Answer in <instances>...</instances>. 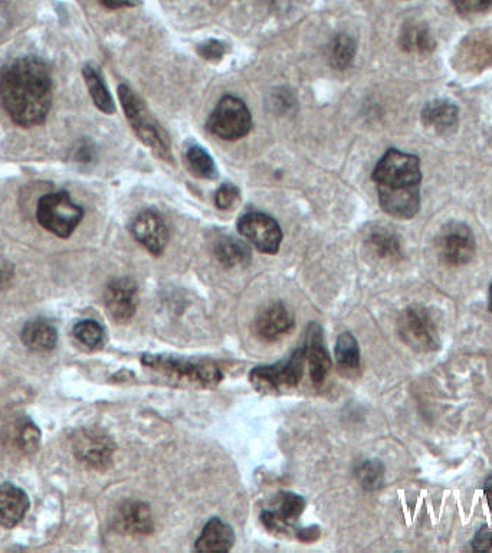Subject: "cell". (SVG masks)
<instances>
[{"mask_svg": "<svg viewBox=\"0 0 492 553\" xmlns=\"http://www.w3.org/2000/svg\"><path fill=\"white\" fill-rule=\"evenodd\" d=\"M118 97H120L121 106H123L131 129L137 134L140 142L149 146L163 159H170L169 142L164 137L163 130L160 129L153 114L144 106L143 101L134 94L130 87L124 84L118 87Z\"/></svg>", "mask_w": 492, "mask_h": 553, "instance_id": "4", "label": "cell"}, {"mask_svg": "<svg viewBox=\"0 0 492 553\" xmlns=\"http://www.w3.org/2000/svg\"><path fill=\"white\" fill-rule=\"evenodd\" d=\"M439 255L449 265H464L475 254V238L471 229L464 224L446 225L438 241Z\"/></svg>", "mask_w": 492, "mask_h": 553, "instance_id": "11", "label": "cell"}, {"mask_svg": "<svg viewBox=\"0 0 492 553\" xmlns=\"http://www.w3.org/2000/svg\"><path fill=\"white\" fill-rule=\"evenodd\" d=\"M82 75H84L85 84H87L88 91L93 97L95 106L103 113H116V104H114L113 97H111L110 91H108L107 85L104 83L101 74L98 73L97 68L87 65L82 70Z\"/></svg>", "mask_w": 492, "mask_h": 553, "instance_id": "24", "label": "cell"}, {"mask_svg": "<svg viewBox=\"0 0 492 553\" xmlns=\"http://www.w3.org/2000/svg\"><path fill=\"white\" fill-rule=\"evenodd\" d=\"M238 231L245 241L264 254H277L282 242L280 224L270 215L249 212L238 222Z\"/></svg>", "mask_w": 492, "mask_h": 553, "instance_id": "9", "label": "cell"}, {"mask_svg": "<svg viewBox=\"0 0 492 553\" xmlns=\"http://www.w3.org/2000/svg\"><path fill=\"white\" fill-rule=\"evenodd\" d=\"M36 218L41 227L51 234L70 238L84 218V209L74 204L68 192L48 193L39 199Z\"/></svg>", "mask_w": 492, "mask_h": 553, "instance_id": "5", "label": "cell"}, {"mask_svg": "<svg viewBox=\"0 0 492 553\" xmlns=\"http://www.w3.org/2000/svg\"><path fill=\"white\" fill-rule=\"evenodd\" d=\"M271 106L277 110V113H287V111L293 110L295 106L294 96L290 91L281 88V90L275 91V93L272 94Z\"/></svg>", "mask_w": 492, "mask_h": 553, "instance_id": "35", "label": "cell"}, {"mask_svg": "<svg viewBox=\"0 0 492 553\" xmlns=\"http://www.w3.org/2000/svg\"><path fill=\"white\" fill-rule=\"evenodd\" d=\"M239 201V189L231 183H225L215 195V204L222 211H228Z\"/></svg>", "mask_w": 492, "mask_h": 553, "instance_id": "31", "label": "cell"}, {"mask_svg": "<svg viewBox=\"0 0 492 553\" xmlns=\"http://www.w3.org/2000/svg\"><path fill=\"white\" fill-rule=\"evenodd\" d=\"M472 549L478 552H492V528L484 526L475 535L474 541H472Z\"/></svg>", "mask_w": 492, "mask_h": 553, "instance_id": "36", "label": "cell"}, {"mask_svg": "<svg viewBox=\"0 0 492 553\" xmlns=\"http://www.w3.org/2000/svg\"><path fill=\"white\" fill-rule=\"evenodd\" d=\"M484 494L487 497L488 506H490L492 512V477L485 481L484 484Z\"/></svg>", "mask_w": 492, "mask_h": 553, "instance_id": "39", "label": "cell"}, {"mask_svg": "<svg viewBox=\"0 0 492 553\" xmlns=\"http://www.w3.org/2000/svg\"><path fill=\"white\" fill-rule=\"evenodd\" d=\"M379 204L390 217L410 219L421 209V160L389 149L373 170Z\"/></svg>", "mask_w": 492, "mask_h": 553, "instance_id": "2", "label": "cell"}, {"mask_svg": "<svg viewBox=\"0 0 492 553\" xmlns=\"http://www.w3.org/2000/svg\"><path fill=\"white\" fill-rule=\"evenodd\" d=\"M455 8L464 15L485 12L492 6V0H454Z\"/></svg>", "mask_w": 492, "mask_h": 553, "instance_id": "34", "label": "cell"}, {"mask_svg": "<svg viewBox=\"0 0 492 553\" xmlns=\"http://www.w3.org/2000/svg\"><path fill=\"white\" fill-rule=\"evenodd\" d=\"M235 543V533L231 526L226 525L218 517H213L206 523L196 541V551L229 552Z\"/></svg>", "mask_w": 492, "mask_h": 553, "instance_id": "20", "label": "cell"}, {"mask_svg": "<svg viewBox=\"0 0 492 553\" xmlns=\"http://www.w3.org/2000/svg\"><path fill=\"white\" fill-rule=\"evenodd\" d=\"M399 335L416 352H434L441 345L434 319L421 306H410L402 313Z\"/></svg>", "mask_w": 492, "mask_h": 553, "instance_id": "8", "label": "cell"}, {"mask_svg": "<svg viewBox=\"0 0 492 553\" xmlns=\"http://www.w3.org/2000/svg\"><path fill=\"white\" fill-rule=\"evenodd\" d=\"M12 276V265L8 261L0 258V283L5 280H9V277Z\"/></svg>", "mask_w": 492, "mask_h": 553, "instance_id": "38", "label": "cell"}, {"mask_svg": "<svg viewBox=\"0 0 492 553\" xmlns=\"http://www.w3.org/2000/svg\"><path fill=\"white\" fill-rule=\"evenodd\" d=\"M104 303L110 316L118 323L129 322L139 304V289L131 278L111 281L104 294Z\"/></svg>", "mask_w": 492, "mask_h": 553, "instance_id": "12", "label": "cell"}, {"mask_svg": "<svg viewBox=\"0 0 492 553\" xmlns=\"http://www.w3.org/2000/svg\"><path fill=\"white\" fill-rule=\"evenodd\" d=\"M144 366L163 375L175 385L196 386V388H215L221 384L223 373L218 363L206 359L179 358L169 355H144Z\"/></svg>", "mask_w": 492, "mask_h": 553, "instance_id": "3", "label": "cell"}, {"mask_svg": "<svg viewBox=\"0 0 492 553\" xmlns=\"http://www.w3.org/2000/svg\"><path fill=\"white\" fill-rule=\"evenodd\" d=\"M213 253H215L219 263L228 268L236 267V265H246L251 261L249 245L244 241L229 237V235H223L215 242Z\"/></svg>", "mask_w": 492, "mask_h": 553, "instance_id": "22", "label": "cell"}, {"mask_svg": "<svg viewBox=\"0 0 492 553\" xmlns=\"http://www.w3.org/2000/svg\"><path fill=\"white\" fill-rule=\"evenodd\" d=\"M255 333L265 342H277L282 336L291 332L294 317L281 301L267 304L255 317Z\"/></svg>", "mask_w": 492, "mask_h": 553, "instance_id": "15", "label": "cell"}, {"mask_svg": "<svg viewBox=\"0 0 492 553\" xmlns=\"http://www.w3.org/2000/svg\"><path fill=\"white\" fill-rule=\"evenodd\" d=\"M337 365L343 375L353 376L360 369V349L356 337L350 332L341 333L336 345Z\"/></svg>", "mask_w": 492, "mask_h": 553, "instance_id": "23", "label": "cell"}, {"mask_svg": "<svg viewBox=\"0 0 492 553\" xmlns=\"http://www.w3.org/2000/svg\"><path fill=\"white\" fill-rule=\"evenodd\" d=\"M101 5L108 9L133 8L140 3V0H100Z\"/></svg>", "mask_w": 492, "mask_h": 553, "instance_id": "37", "label": "cell"}, {"mask_svg": "<svg viewBox=\"0 0 492 553\" xmlns=\"http://www.w3.org/2000/svg\"><path fill=\"white\" fill-rule=\"evenodd\" d=\"M357 44L349 35L341 34L331 41L328 47V60L334 70L344 71L356 58Z\"/></svg>", "mask_w": 492, "mask_h": 553, "instance_id": "26", "label": "cell"}, {"mask_svg": "<svg viewBox=\"0 0 492 553\" xmlns=\"http://www.w3.org/2000/svg\"><path fill=\"white\" fill-rule=\"evenodd\" d=\"M305 500L294 493H281L275 502L274 510H265L261 515L262 523L271 532L284 533L293 532L298 517L303 515Z\"/></svg>", "mask_w": 492, "mask_h": 553, "instance_id": "14", "label": "cell"}, {"mask_svg": "<svg viewBox=\"0 0 492 553\" xmlns=\"http://www.w3.org/2000/svg\"><path fill=\"white\" fill-rule=\"evenodd\" d=\"M305 349H295L287 359L274 365L257 366L249 373V381L259 392H284L300 384L304 375Z\"/></svg>", "mask_w": 492, "mask_h": 553, "instance_id": "6", "label": "cell"}, {"mask_svg": "<svg viewBox=\"0 0 492 553\" xmlns=\"http://www.w3.org/2000/svg\"><path fill=\"white\" fill-rule=\"evenodd\" d=\"M117 528L131 536H146L154 530L152 509L147 503L126 502L118 509Z\"/></svg>", "mask_w": 492, "mask_h": 553, "instance_id": "17", "label": "cell"}, {"mask_svg": "<svg viewBox=\"0 0 492 553\" xmlns=\"http://www.w3.org/2000/svg\"><path fill=\"white\" fill-rule=\"evenodd\" d=\"M131 232L150 254L162 255L166 250L169 231H167L166 222L159 212L152 211V209L140 212L139 217L134 219Z\"/></svg>", "mask_w": 492, "mask_h": 553, "instance_id": "13", "label": "cell"}, {"mask_svg": "<svg viewBox=\"0 0 492 553\" xmlns=\"http://www.w3.org/2000/svg\"><path fill=\"white\" fill-rule=\"evenodd\" d=\"M356 477L364 490L375 492L385 483V467L377 460L363 461L356 469Z\"/></svg>", "mask_w": 492, "mask_h": 553, "instance_id": "29", "label": "cell"}, {"mask_svg": "<svg viewBox=\"0 0 492 553\" xmlns=\"http://www.w3.org/2000/svg\"><path fill=\"white\" fill-rule=\"evenodd\" d=\"M75 457L91 469L104 470L113 463L116 444L98 430H81L72 441Z\"/></svg>", "mask_w": 492, "mask_h": 553, "instance_id": "10", "label": "cell"}, {"mask_svg": "<svg viewBox=\"0 0 492 553\" xmlns=\"http://www.w3.org/2000/svg\"><path fill=\"white\" fill-rule=\"evenodd\" d=\"M208 129L222 140H239L251 132L252 117L241 98L225 96L212 111Z\"/></svg>", "mask_w": 492, "mask_h": 553, "instance_id": "7", "label": "cell"}, {"mask_svg": "<svg viewBox=\"0 0 492 553\" xmlns=\"http://www.w3.org/2000/svg\"><path fill=\"white\" fill-rule=\"evenodd\" d=\"M29 497L24 490L13 484H0V526L15 528L29 510Z\"/></svg>", "mask_w": 492, "mask_h": 553, "instance_id": "18", "label": "cell"}, {"mask_svg": "<svg viewBox=\"0 0 492 553\" xmlns=\"http://www.w3.org/2000/svg\"><path fill=\"white\" fill-rule=\"evenodd\" d=\"M186 162H188L190 172H192L196 178H218V169H216L215 162H213L212 156L209 155L203 147H189L188 153H186Z\"/></svg>", "mask_w": 492, "mask_h": 553, "instance_id": "28", "label": "cell"}, {"mask_svg": "<svg viewBox=\"0 0 492 553\" xmlns=\"http://www.w3.org/2000/svg\"><path fill=\"white\" fill-rule=\"evenodd\" d=\"M21 337L26 348L35 352H48L54 349L58 342L57 329L45 319H35L26 323Z\"/></svg>", "mask_w": 492, "mask_h": 553, "instance_id": "21", "label": "cell"}, {"mask_svg": "<svg viewBox=\"0 0 492 553\" xmlns=\"http://www.w3.org/2000/svg\"><path fill=\"white\" fill-rule=\"evenodd\" d=\"M422 121L435 133L449 136L457 130L459 124L458 107L444 100L432 101L423 107Z\"/></svg>", "mask_w": 492, "mask_h": 553, "instance_id": "19", "label": "cell"}, {"mask_svg": "<svg viewBox=\"0 0 492 553\" xmlns=\"http://www.w3.org/2000/svg\"><path fill=\"white\" fill-rule=\"evenodd\" d=\"M74 336L78 342L90 349H97L103 345L104 329L95 320H81L74 326Z\"/></svg>", "mask_w": 492, "mask_h": 553, "instance_id": "30", "label": "cell"}, {"mask_svg": "<svg viewBox=\"0 0 492 553\" xmlns=\"http://www.w3.org/2000/svg\"><path fill=\"white\" fill-rule=\"evenodd\" d=\"M198 54L205 61L218 62L225 57L226 47L221 41L209 39V41L203 42L202 45H199Z\"/></svg>", "mask_w": 492, "mask_h": 553, "instance_id": "32", "label": "cell"}, {"mask_svg": "<svg viewBox=\"0 0 492 553\" xmlns=\"http://www.w3.org/2000/svg\"><path fill=\"white\" fill-rule=\"evenodd\" d=\"M0 101L18 126L44 123L52 104V78L36 57L16 58L0 70Z\"/></svg>", "mask_w": 492, "mask_h": 553, "instance_id": "1", "label": "cell"}, {"mask_svg": "<svg viewBox=\"0 0 492 553\" xmlns=\"http://www.w3.org/2000/svg\"><path fill=\"white\" fill-rule=\"evenodd\" d=\"M402 48L416 54H428L435 49V41L425 26L408 25L402 32Z\"/></svg>", "mask_w": 492, "mask_h": 553, "instance_id": "27", "label": "cell"}, {"mask_svg": "<svg viewBox=\"0 0 492 553\" xmlns=\"http://www.w3.org/2000/svg\"><path fill=\"white\" fill-rule=\"evenodd\" d=\"M305 359L310 366L311 381L314 385L324 384L331 369V359L324 345V333L320 325L311 323L305 340Z\"/></svg>", "mask_w": 492, "mask_h": 553, "instance_id": "16", "label": "cell"}, {"mask_svg": "<svg viewBox=\"0 0 492 553\" xmlns=\"http://www.w3.org/2000/svg\"><path fill=\"white\" fill-rule=\"evenodd\" d=\"M39 438H41V434H39L38 428L32 422H28L19 430V447L24 451H35L39 444Z\"/></svg>", "mask_w": 492, "mask_h": 553, "instance_id": "33", "label": "cell"}, {"mask_svg": "<svg viewBox=\"0 0 492 553\" xmlns=\"http://www.w3.org/2000/svg\"><path fill=\"white\" fill-rule=\"evenodd\" d=\"M490 310H491V313H492V286H491V290H490Z\"/></svg>", "mask_w": 492, "mask_h": 553, "instance_id": "40", "label": "cell"}, {"mask_svg": "<svg viewBox=\"0 0 492 553\" xmlns=\"http://www.w3.org/2000/svg\"><path fill=\"white\" fill-rule=\"evenodd\" d=\"M366 244L376 257L383 258V260H392L400 255L398 235L386 228H376L370 231Z\"/></svg>", "mask_w": 492, "mask_h": 553, "instance_id": "25", "label": "cell"}]
</instances>
